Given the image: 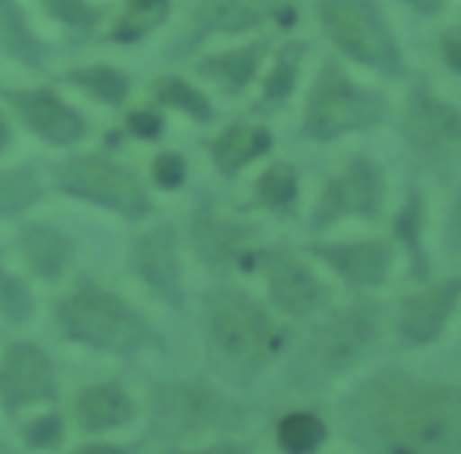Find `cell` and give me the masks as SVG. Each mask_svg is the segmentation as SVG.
Masks as SVG:
<instances>
[{
    "instance_id": "1",
    "label": "cell",
    "mask_w": 461,
    "mask_h": 454,
    "mask_svg": "<svg viewBox=\"0 0 461 454\" xmlns=\"http://www.w3.org/2000/svg\"><path fill=\"white\" fill-rule=\"evenodd\" d=\"M339 414L364 454H461V382L378 371L353 386Z\"/></svg>"
},
{
    "instance_id": "2",
    "label": "cell",
    "mask_w": 461,
    "mask_h": 454,
    "mask_svg": "<svg viewBox=\"0 0 461 454\" xmlns=\"http://www.w3.org/2000/svg\"><path fill=\"white\" fill-rule=\"evenodd\" d=\"M378 321H382V310L375 303H353L349 310L317 324L292 360L295 386L313 389V386H324V382L339 378L342 371H349L375 346Z\"/></svg>"
},
{
    "instance_id": "3",
    "label": "cell",
    "mask_w": 461,
    "mask_h": 454,
    "mask_svg": "<svg viewBox=\"0 0 461 454\" xmlns=\"http://www.w3.org/2000/svg\"><path fill=\"white\" fill-rule=\"evenodd\" d=\"M58 324L68 339L94 350H108V353H133L148 339L140 317L122 299H115L112 292L90 281H79L58 303Z\"/></svg>"
},
{
    "instance_id": "4",
    "label": "cell",
    "mask_w": 461,
    "mask_h": 454,
    "mask_svg": "<svg viewBox=\"0 0 461 454\" xmlns=\"http://www.w3.org/2000/svg\"><path fill=\"white\" fill-rule=\"evenodd\" d=\"M385 115H389V104L382 94L357 86L335 61H324V68L310 90V101H306L303 133L310 141H335L353 130H371V126L385 123Z\"/></svg>"
},
{
    "instance_id": "5",
    "label": "cell",
    "mask_w": 461,
    "mask_h": 454,
    "mask_svg": "<svg viewBox=\"0 0 461 454\" xmlns=\"http://www.w3.org/2000/svg\"><path fill=\"white\" fill-rule=\"evenodd\" d=\"M321 25L346 58L393 79L403 76L400 43L371 0H321Z\"/></svg>"
},
{
    "instance_id": "6",
    "label": "cell",
    "mask_w": 461,
    "mask_h": 454,
    "mask_svg": "<svg viewBox=\"0 0 461 454\" xmlns=\"http://www.w3.org/2000/svg\"><path fill=\"white\" fill-rule=\"evenodd\" d=\"M205 331L209 342L241 364H256L274 346V324L259 303L238 288H216L205 299Z\"/></svg>"
},
{
    "instance_id": "7",
    "label": "cell",
    "mask_w": 461,
    "mask_h": 454,
    "mask_svg": "<svg viewBox=\"0 0 461 454\" xmlns=\"http://www.w3.org/2000/svg\"><path fill=\"white\" fill-rule=\"evenodd\" d=\"M58 187L65 195L115 209L122 216H148V209H151L140 180L126 166H115V162L97 159V155H76V159L61 162Z\"/></svg>"
},
{
    "instance_id": "8",
    "label": "cell",
    "mask_w": 461,
    "mask_h": 454,
    "mask_svg": "<svg viewBox=\"0 0 461 454\" xmlns=\"http://www.w3.org/2000/svg\"><path fill=\"white\" fill-rule=\"evenodd\" d=\"M241 411L223 400L216 389L191 382H166L155 393V432L162 436H194L241 425Z\"/></svg>"
},
{
    "instance_id": "9",
    "label": "cell",
    "mask_w": 461,
    "mask_h": 454,
    "mask_svg": "<svg viewBox=\"0 0 461 454\" xmlns=\"http://www.w3.org/2000/svg\"><path fill=\"white\" fill-rule=\"evenodd\" d=\"M400 130H403V141L414 148V155L439 162L461 144V108L432 94L425 83H418L407 97Z\"/></svg>"
},
{
    "instance_id": "10",
    "label": "cell",
    "mask_w": 461,
    "mask_h": 454,
    "mask_svg": "<svg viewBox=\"0 0 461 454\" xmlns=\"http://www.w3.org/2000/svg\"><path fill=\"white\" fill-rule=\"evenodd\" d=\"M382 202H385L382 169L371 159H353L339 177L328 180V187L317 202V213H313V227H331L342 216L378 220Z\"/></svg>"
},
{
    "instance_id": "11",
    "label": "cell",
    "mask_w": 461,
    "mask_h": 454,
    "mask_svg": "<svg viewBox=\"0 0 461 454\" xmlns=\"http://www.w3.org/2000/svg\"><path fill=\"white\" fill-rule=\"evenodd\" d=\"M461 303V274L447 277L439 285H429L421 292H411L400 303V317H396V331L400 342L407 346H429L443 335L447 317L454 313V306Z\"/></svg>"
},
{
    "instance_id": "12",
    "label": "cell",
    "mask_w": 461,
    "mask_h": 454,
    "mask_svg": "<svg viewBox=\"0 0 461 454\" xmlns=\"http://www.w3.org/2000/svg\"><path fill=\"white\" fill-rule=\"evenodd\" d=\"M32 400H54V368L32 342H14L0 360V404L18 411Z\"/></svg>"
},
{
    "instance_id": "13",
    "label": "cell",
    "mask_w": 461,
    "mask_h": 454,
    "mask_svg": "<svg viewBox=\"0 0 461 454\" xmlns=\"http://www.w3.org/2000/svg\"><path fill=\"white\" fill-rule=\"evenodd\" d=\"M263 270H267V288L270 299L281 313L292 317H310L328 303V288L288 252H267L263 256Z\"/></svg>"
},
{
    "instance_id": "14",
    "label": "cell",
    "mask_w": 461,
    "mask_h": 454,
    "mask_svg": "<svg viewBox=\"0 0 461 454\" xmlns=\"http://www.w3.org/2000/svg\"><path fill=\"white\" fill-rule=\"evenodd\" d=\"M317 259H324L346 285L353 288H378L393 270V245L382 238L367 241H335V245H310Z\"/></svg>"
},
{
    "instance_id": "15",
    "label": "cell",
    "mask_w": 461,
    "mask_h": 454,
    "mask_svg": "<svg viewBox=\"0 0 461 454\" xmlns=\"http://www.w3.org/2000/svg\"><path fill=\"white\" fill-rule=\"evenodd\" d=\"M18 115L25 119L29 130H36L43 141L50 144H76L86 133V123L79 119L76 108H68L65 101H58L47 90H29V94H11Z\"/></svg>"
},
{
    "instance_id": "16",
    "label": "cell",
    "mask_w": 461,
    "mask_h": 454,
    "mask_svg": "<svg viewBox=\"0 0 461 454\" xmlns=\"http://www.w3.org/2000/svg\"><path fill=\"white\" fill-rule=\"evenodd\" d=\"M133 270L158 295L180 303V263H176V238L169 227H155L133 241Z\"/></svg>"
},
{
    "instance_id": "17",
    "label": "cell",
    "mask_w": 461,
    "mask_h": 454,
    "mask_svg": "<svg viewBox=\"0 0 461 454\" xmlns=\"http://www.w3.org/2000/svg\"><path fill=\"white\" fill-rule=\"evenodd\" d=\"M245 238H249V227L245 223H230V220L216 216L212 209H198L194 213V249L212 267H223L230 259H238Z\"/></svg>"
},
{
    "instance_id": "18",
    "label": "cell",
    "mask_w": 461,
    "mask_h": 454,
    "mask_svg": "<svg viewBox=\"0 0 461 454\" xmlns=\"http://www.w3.org/2000/svg\"><path fill=\"white\" fill-rule=\"evenodd\" d=\"M270 14V4L259 0H202L194 11V32H241L259 25Z\"/></svg>"
},
{
    "instance_id": "19",
    "label": "cell",
    "mask_w": 461,
    "mask_h": 454,
    "mask_svg": "<svg viewBox=\"0 0 461 454\" xmlns=\"http://www.w3.org/2000/svg\"><path fill=\"white\" fill-rule=\"evenodd\" d=\"M267 151H270V133L263 126H249V123L227 126L212 141V162L220 173H238L241 166H249L252 159H259Z\"/></svg>"
},
{
    "instance_id": "20",
    "label": "cell",
    "mask_w": 461,
    "mask_h": 454,
    "mask_svg": "<svg viewBox=\"0 0 461 454\" xmlns=\"http://www.w3.org/2000/svg\"><path fill=\"white\" fill-rule=\"evenodd\" d=\"M133 414V404L122 389L115 386H90L76 396V418L83 429L90 432H101V429H112V425H122L126 418Z\"/></svg>"
},
{
    "instance_id": "21",
    "label": "cell",
    "mask_w": 461,
    "mask_h": 454,
    "mask_svg": "<svg viewBox=\"0 0 461 454\" xmlns=\"http://www.w3.org/2000/svg\"><path fill=\"white\" fill-rule=\"evenodd\" d=\"M18 245H22L25 259L32 263V270H36L40 277H58V274L65 270L68 256H72L68 238L58 234L54 227H43V223H29V227H22Z\"/></svg>"
},
{
    "instance_id": "22",
    "label": "cell",
    "mask_w": 461,
    "mask_h": 454,
    "mask_svg": "<svg viewBox=\"0 0 461 454\" xmlns=\"http://www.w3.org/2000/svg\"><path fill=\"white\" fill-rule=\"evenodd\" d=\"M421 231H425V198L418 187L407 191V202L400 205L396 220H393V234L403 241L407 256H411V277L425 281L429 277V256H425V245H421Z\"/></svg>"
},
{
    "instance_id": "23",
    "label": "cell",
    "mask_w": 461,
    "mask_h": 454,
    "mask_svg": "<svg viewBox=\"0 0 461 454\" xmlns=\"http://www.w3.org/2000/svg\"><path fill=\"white\" fill-rule=\"evenodd\" d=\"M324 436H328L324 422L310 411H292L277 422V447L285 454H313L324 443Z\"/></svg>"
},
{
    "instance_id": "24",
    "label": "cell",
    "mask_w": 461,
    "mask_h": 454,
    "mask_svg": "<svg viewBox=\"0 0 461 454\" xmlns=\"http://www.w3.org/2000/svg\"><path fill=\"white\" fill-rule=\"evenodd\" d=\"M263 54V43H252V47H241V50H230V54H216V58H205L198 68L212 79H220L223 86L230 90H241L252 76H256V61Z\"/></svg>"
},
{
    "instance_id": "25",
    "label": "cell",
    "mask_w": 461,
    "mask_h": 454,
    "mask_svg": "<svg viewBox=\"0 0 461 454\" xmlns=\"http://www.w3.org/2000/svg\"><path fill=\"white\" fill-rule=\"evenodd\" d=\"M299 195V180H295V169L288 162H277L270 166L259 180H256V198L267 205V209H277V213H288L292 202Z\"/></svg>"
},
{
    "instance_id": "26",
    "label": "cell",
    "mask_w": 461,
    "mask_h": 454,
    "mask_svg": "<svg viewBox=\"0 0 461 454\" xmlns=\"http://www.w3.org/2000/svg\"><path fill=\"white\" fill-rule=\"evenodd\" d=\"M68 79H72L76 86H83L86 94H94L97 101H104V104H119V101H126V90H130L126 76L115 72V68H104V65L76 68Z\"/></svg>"
},
{
    "instance_id": "27",
    "label": "cell",
    "mask_w": 461,
    "mask_h": 454,
    "mask_svg": "<svg viewBox=\"0 0 461 454\" xmlns=\"http://www.w3.org/2000/svg\"><path fill=\"white\" fill-rule=\"evenodd\" d=\"M40 198V180L32 169H4L0 173V216H14Z\"/></svg>"
},
{
    "instance_id": "28",
    "label": "cell",
    "mask_w": 461,
    "mask_h": 454,
    "mask_svg": "<svg viewBox=\"0 0 461 454\" xmlns=\"http://www.w3.org/2000/svg\"><path fill=\"white\" fill-rule=\"evenodd\" d=\"M0 43H4V50L25 58L29 65H40V47L25 32V22H22L18 7H14V0H0Z\"/></svg>"
},
{
    "instance_id": "29",
    "label": "cell",
    "mask_w": 461,
    "mask_h": 454,
    "mask_svg": "<svg viewBox=\"0 0 461 454\" xmlns=\"http://www.w3.org/2000/svg\"><path fill=\"white\" fill-rule=\"evenodd\" d=\"M155 94H158V101H166L169 108H180V112H187V115H194V119H212V104L202 97V90H194V86H187L184 79H158L155 83Z\"/></svg>"
},
{
    "instance_id": "30",
    "label": "cell",
    "mask_w": 461,
    "mask_h": 454,
    "mask_svg": "<svg viewBox=\"0 0 461 454\" xmlns=\"http://www.w3.org/2000/svg\"><path fill=\"white\" fill-rule=\"evenodd\" d=\"M162 14H166V0H126V18L115 25L112 36L133 40V36H140L144 29H151Z\"/></svg>"
},
{
    "instance_id": "31",
    "label": "cell",
    "mask_w": 461,
    "mask_h": 454,
    "mask_svg": "<svg viewBox=\"0 0 461 454\" xmlns=\"http://www.w3.org/2000/svg\"><path fill=\"white\" fill-rule=\"evenodd\" d=\"M29 310H32V299H29V292L22 288V281L11 277L7 270H0V313H4L7 321H25Z\"/></svg>"
},
{
    "instance_id": "32",
    "label": "cell",
    "mask_w": 461,
    "mask_h": 454,
    "mask_svg": "<svg viewBox=\"0 0 461 454\" xmlns=\"http://www.w3.org/2000/svg\"><path fill=\"white\" fill-rule=\"evenodd\" d=\"M303 54V47H292V50H285L281 58H277V65H274V72H270V79H267V101H281L288 90H292V79H295V58Z\"/></svg>"
},
{
    "instance_id": "33",
    "label": "cell",
    "mask_w": 461,
    "mask_h": 454,
    "mask_svg": "<svg viewBox=\"0 0 461 454\" xmlns=\"http://www.w3.org/2000/svg\"><path fill=\"white\" fill-rule=\"evenodd\" d=\"M47 11H50V14H58L61 22L76 25V29H90V25L97 22V11H94V7H86L83 0H47Z\"/></svg>"
},
{
    "instance_id": "34",
    "label": "cell",
    "mask_w": 461,
    "mask_h": 454,
    "mask_svg": "<svg viewBox=\"0 0 461 454\" xmlns=\"http://www.w3.org/2000/svg\"><path fill=\"white\" fill-rule=\"evenodd\" d=\"M58 440H61V418L58 414H43V418L25 425V443L29 447H54Z\"/></svg>"
},
{
    "instance_id": "35",
    "label": "cell",
    "mask_w": 461,
    "mask_h": 454,
    "mask_svg": "<svg viewBox=\"0 0 461 454\" xmlns=\"http://www.w3.org/2000/svg\"><path fill=\"white\" fill-rule=\"evenodd\" d=\"M151 177H155L158 187H180V184H184V159L173 155V151L158 155V159L151 162Z\"/></svg>"
},
{
    "instance_id": "36",
    "label": "cell",
    "mask_w": 461,
    "mask_h": 454,
    "mask_svg": "<svg viewBox=\"0 0 461 454\" xmlns=\"http://www.w3.org/2000/svg\"><path fill=\"white\" fill-rule=\"evenodd\" d=\"M439 54H443L447 68L461 76V25H447L439 32Z\"/></svg>"
},
{
    "instance_id": "37",
    "label": "cell",
    "mask_w": 461,
    "mask_h": 454,
    "mask_svg": "<svg viewBox=\"0 0 461 454\" xmlns=\"http://www.w3.org/2000/svg\"><path fill=\"white\" fill-rule=\"evenodd\" d=\"M447 249L461 256V184L454 187V198H450V209H447V234H443Z\"/></svg>"
},
{
    "instance_id": "38",
    "label": "cell",
    "mask_w": 461,
    "mask_h": 454,
    "mask_svg": "<svg viewBox=\"0 0 461 454\" xmlns=\"http://www.w3.org/2000/svg\"><path fill=\"white\" fill-rule=\"evenodd\" d=\"M126 126H130V133H137V137H158V133H162V119H158L155 112H133V115L126 119Z\"/></svg>"
},
{
    "instance_id": "39",
    "label": "cell",
    "mask_w": 461,
    "mask_h": 454,
    "mask_svg": "<svg viewBox=\"0 0 461 454\" xmlns=\"http://www.w3.org/2000/svg\"><path fill=\"white\" fill-rule=\"evenodd\" d=\"M180 454H249V447L245 443H216L205 450H180Z\"/></svg>"
},
{
    "instance_id": "40",
    "label": "cell",
    "mask_w": 461,
    "mask_h": 454,
    "mask_svg": "<svg viewBox=\"0 0 461 454\" xmlns=\"http://www.w3.org/2000/svg\"><path fill=\"white\" fill-rule=\"evenodd\" d=\"M403 4H407L411 11H418V14H439L447 0H403Z\"/></svg>"
},
{
    "instance_id": "41",
    "label": "cell",
    "mask_w": 461,
    "mask_h": 454,
    "mask_svg": "<svg viewBox=\"0 0 461 454\" xmlns=\"http://www.w3.org/2000/svg\"><path fill=\"white\" fill-rule=\"evenodd\" d=\"M76 454H126L122 447H112V443H86V447H79Z\"/></svg>"
},
{
    "instance_id": "42",
    "label": "cell",
    "mask_w": 461,
    "mask_h": 454,
    "mask_svg": "<svg viewBox=\"0 0 461 454\" xmlns=\"http://www.w3.org/2000/svg\"><path fill=\"white\" fill-rule=\"evenodd\" d=\"M4 144H7V123H4V115H0V151H4Z\"/></svg>"
}]
</instances>
